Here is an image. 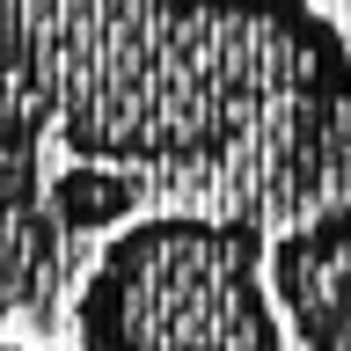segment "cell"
<instances>
[{
	"label": "cell",
	"mask_w": 351,
	"mask_h": 351,
	"mask_svg": "<svg viewBox=\"0 0 351 351\" xmlns=\"http://www.w3.org/2000/svg\"><path fill=\"white\" fill-rule=\"evenodd\" d=\"M351 103V44L315 0H0L8 139L81 169H197Z\"/></svg>",
	"instance_id": "cell-1"
},
{
	"label": "cell",
	"mask_w": 351,
	"mask_h": 351,
	"mask_svg": "<svg viewBox=\"0 0 351 351\" xmlns=\"http://www.w3.org/2000/svg\"><path fill=\"white\" fill-rule=\"evenodd\" d=\"M81 351H293L271 241L249 219H125L73 293Z\"/></svg>",
	"instance_id": "cell-2"
},
{
	"label": "cell",
	"mask_w": 351,
	"mask_h": 351,
	"mask_svg": "<svg viewBox=\"0 0 351 351\" xmlns=\"http://www.w3.org/2000/svg\"><path fill=\"white\" fill-rule=\"evenodd\" d=\"M271 293L300 351H351V205L271 241Z\"/></svg>",
	"instance_id": "cell-3"
},
{
	"label": "cell",
	"mask_w": 351,
	"mask_h": 351,
	"mask_svg": "<svg viewBox=\"0 0 351 351\" xmlns=\"http://www.w3.org/2000/svg\"><path fill=\"white\" fill-rule=\"evenodd\" d=\"M51 205L66 227H125V213L139 205V176L125 169H59L51 176Z\"/></svg>",
	"instance_id": "cell-4"
},
{
	"label": "cell",
	"mask_w": 351,
	"mask_h": 351,
	"mask_svg": "<svg viewBox=\"0 0 351 351\" xmlns=\"http://www.w3.org/2000/svg\"><path fill=\"white\" fill-rule=\"evenodd\" d=\"M0 351H29V344H0Z\"/></svg>",
	"instance_id": "cell-5"
}]
</instances>
